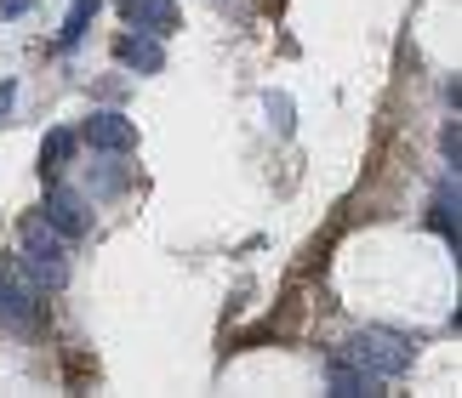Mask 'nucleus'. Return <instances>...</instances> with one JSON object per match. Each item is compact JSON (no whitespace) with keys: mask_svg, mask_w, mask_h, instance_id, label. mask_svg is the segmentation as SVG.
I'll return each mask as SVG.
<instances>
[{"mask_svg":"<svg viewBox=\"0 0 462 398\" xmlns=\"http://www.w3.org/2000/svg\"><path fill=\"white\" fill-rule=\"evenodd\" d=\"M17 262L23 274L41 285V291H63L69 285V257H63V233L46 222V216H29L23 233H17Z\"/></svg>","mask_w":462,"mask_h":398,"instance_id":"f257e3e1","label":"nucleus"},{"mask_svg":"<svg viewBox=\"0 0 462 398\" xmlns=\"http://www.w3.org/2000/svg\"><path fill=\"white\" fill-rule=\"evenodd\" d=\"M348 358H360L365 370H377L383 382H394V375L411 370V358H417V341L411 336H400V330H383V324H365L360 336L343 348Z\"/></svg>","mask_w":462,"mask_h":398,"instance_id":"f03ea898","label":"nucleus"},{"mask_svg":"<svg viewBox=\"0 0 462 398\" xmlns=\"http://www.w3.org/2000/svg\"><path fill=\"white\" fill-rule=\"evenodd\" d=\"M41 319H46L41 285L23 274V262L0 257V324H6V330H34Z\"/></svg>","mask_w":462,"mask_h":398,"instance_id":"7ed1b4c3","label":"nucleus"},{"mask_svg":"<svg viewBox=\"0 0 462 398\" xmlns=\"http://www.w3.org/2000/svg\"><path fill=\"white\" fill-rule=\"evenodd\" d=\"M41 216L63 233V240H86V233H92V199L80 188H69V183H51L41 194Z\"/></svg>","mask_w":462,"mask_h":398,"instance_id":"20e7f679","label":"nucleus"},{"mask_svg":"<svg viewBox=\"0 0 462 398\" xmlns=\"http://www.w3.org/2000/svg\"><path fill=\"white\" fill-rule=\"evenodd\" d=\"M75 137L97 154H137V125L120 114V108H92Z\"/></svg>","mask_w":462,"mask_h":398,"instance_id":"39448f33","label":"nucleus"},{"mask_svg":"<svg viewBox=\"0 0 462 398\" xmlns=\"http://www.w3.org/2000/svg\"><path fill=\"white\" fill-rule=\"evenodd\" d=\"M326 387H331V393H343V398H360V393H377V387H383V375H377V370H365L360 358H348V353H331V358H326Z\"/></svg>","mask_w":462,"mask_h":398,"instance_id":"423d86ee","label":"nucleus"},{"mask_svg":"<svg viewBox=\"0 0 462 398\" xmlns=\"http://www.w3.org/2000/svg\"><path fill=\"white\" fill-rule=\"evenodd\" d=\"M115 58L137 68V75H160L166 68V51H160V34H143V29H132V34H120L115 41Z\"/></svg>","mask_w":462,"mask_h":398,"instance_id":"0eeeda50","label":"nucleus"},{"mask_svg":"<svg viewBox=\"0 0 462 398\" xmlns=\"http://www.w3.org/2000/svg\"><path fill=\"white\" fill-rule=\"evenodd\" d=\"M120 17H126V29L171 34L177 29V0H120Z\"/></svg>","mask_w":462,"mask_h":398,"instance_id":"6e6552de","label":"nucleus"},{"mask_svg":"<svg viewBox=\"0 0 462 398\" xmlns=\"http://www.w3.org/2000/svg\"><path fill=\"white\" fill-rule=\"evenodd\" d=\"M75 142H80V137L69 131V125L46 131V137H41V171H46V176H58V171L69 166V154H75Z\"/></svg>","mask_w":462,"mask_h":398,"instance_id":"1a4fd4ad","label":"nucleus"},{"mask_svg":"<svg viewBox=\"0 0 462 398\" xmlns=\"http://www.w3.org/2000/svg\"><path fill=\"white\" fill-rule=\"evenodd\" d=\"M103 12V0H75L69 6V17H63V34H58V51H75L80 46V34L92 29V17Z\"/></svg>","mask_w":462,"mask_h":398,"instance_id":"9d476101","label":"nucleus"},{"mask_svg":"<svg viewBox=\"0 0 462 398\" xmlns=\"http://www.w3.org/2000/svg\"><path fill=\"white\" fill-rule=\"evenodd\" d=\"M429 228L439 233V240H451V250H457V176H451L446 188H439L434 211H429Z\"/></svg>","mask_w":462,"mask_h":398,"instance_id":"9b49d317","label":"nucleus"},{"mask_svg":"<svg viewBox=\"0 0 462 398\" xmlns=\"http://www.w3.org/2000/svg\"><path fill=\"white\" fill-rule=\"evenodd\" d=\"M126 183H132V171L120 166V171H97V183H92V188H97L103 199H109V194H126Z\"/></svg>","mask_w":462,"mask_h":398,"instance_id":"f8f14e48","label":"nucleus"},{"mask_svg":"<svg viewBox=\"0 0 462 398\" xmlns=\"http://www.w3.org/2000/svg\"><path fill=\"white\" fill-rule=\"evenodd\" d=\"M439 149H446V159H451V176H457V166H462V137H457V120L439 131Z\"/></svg>","mask_w":462,"mask_h":398,"instance_id":"ddd939ff","label":"nucleus"},{"mask_svg":"<svg viewBox=\"0 0 462 398\" xmlns=\"http://www.w3.org/2000/svg\"><path fill=\"white\" fill-rule=\"evenodd\" d=\"M34 6V0H0V17H23Z\"/></svg>","mask_w":462,"mask_h":398,"instance_id":"4468645a","label":"nucleus"},{"mask_svg":"<svg viewBox=\"0 0 462 398\" xmlns=\"http://www.w3.org/2000/svg\"><path fill=\"white\" fill-rule=\"evenodd\" d=\"M12 103H17V86L6 80V86H0V120H6V114H12Z\"/></svg>","mask_w":462,"mask_h":398,"instance_id":"2eb2a0df","label":"nucleus"}]
</instances>
